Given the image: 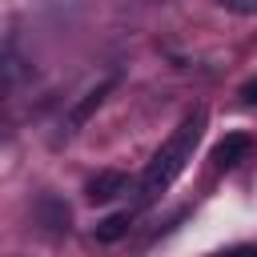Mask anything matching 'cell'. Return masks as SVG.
Wrapping results in <instances>:
<instances>
[{
    "label": "cell",
    "instance_id": "3957f363",
    "mask_svg": "<svg viewBox=\"0 0 257 257\" xmlns=\"http://www.w3.org/2000/svg\"><path fill=\"white\" fill-rule=\"evenodd\" d=\"M108 92H112V80H100V84H92V88H88V92H84V96H80V100L68 108V128H80V124H84V120H88V116L100 108V100H104Z\"/></svg>",
    "mask_w": 257,
    "mask_h": 257
},
{
    "label": "cell",
    "instance_id": "6da1fadb",
    "mask_svg": "<svg viewBox=\"0 0 257 257\" xmlns=\"http://www.w3.org/2000/svg\"><path fill=\"white\" fill-rule=\"evenodd\" d=\"M201 133H205V108L189 112V116L177 124V133L157 149V157L149 161V169H145V177H141V201L161 197V193L185 173V165L193 161V149H197Z\"/></svg>",
    "mask_w": 257,
    "mask_h": 257
},
{
    "label": "cell",
    "instance_id": "8992f818",
    "mask_svg": "<svg viewBox=\"0 0 257 257\" xmlns=\"http://www.w3.org/2000/svg\"><path fill=\"white\" fill-rule=\"evenodd\" d=\"M40 217H44V225H48V229H56V233H60V229H68V205H64V201H56V197H44V201H40Z\"/></svg>",
    "mask_w": 257,
    "mask_h": 257
},
{
    "label": "cell",
    "instance_id": "7a4b0ae2",
    "mask_svg": "<svg viewBox=\"0 0 257 257\" xmlns=\"http://www.w3.org/2000/svg\"><path fill=\"white\" fill-rule=\"evenodd\" d=\"M249 149H253L249 133H229V137L217 141V149H213V165H217V169H233V165H241V161L249 157Z\"/></svg>",
    "mask_w": 257,
    "mask_h": 257
},
{
    "label": "cell",
    "instance_id": "52a82bcc",
    "mask_svg": "<svg viewBox=\"0 0 257 257\" xmlns=\"http://www.w3.org/2000/svg\"><path fill=\"white\" fill-rule=\"evenodd\" d=\"M225 12H237V16H253L257 12V0H217Z\"/></svg>",
    "mask_w": 257,
    "mask_h": 257
},
{
    "label": "cell",
    "instance_id": "ba28073f",
    "mask_svg": "<svg viewBox=\"0 0 257 257\" xmlns=\"http://www.w3.org/2000/svg\"><path fill=\"white\" fill-rule=\"evenodd\" d=\"M225 257H257V245H237V249H229Z\"/></svg>",
    "mask_w": 257,
    "mask_h": 257
},
{
    "label": "cell",
    "instance_id": "277c9868",
    "mask_svg": "<svg viewBox=\"0 0 257 257\" xmlns=\"http://www.w3.org/2000/svg\"><path fill=\"white\" fill-rule=\"evenodd\" d=\"M124 173H116V169H104V173H96L92 181H88V201L96 205V201H112V197H120L124 193Z\"/></svg>",
    "mask_w": 257,
    "mask_h": 257
},
{
    "label": "cell",
    "instance_id": "5b68a950",
    "mask_svg": "<svg viewBox=\"0 0 257 257\" xmlns=\"http://www.w3.org/2000/svg\"><path fill=\"white\" fill-rule=\"evenodd\" d=\"M128 225H133V217H128V213H112V217L96 221L92 237H96V241H104V245H112V241H120V237L128 233Z\"/></svg>",
    "mask_w": 257,
    "mask_h": 257
},
{
    "label": "cell",
    "instance_id": "9c48e42d",
    "mask_svg": "<svg viewBox=\"0 0 257 257\" xmlns=\"http://www.w3.org/2000/svg\"><path fill=\"white\" fill-rule=\"evenodd\" d=\"M241 96H245V100H249V104H257V80H249V84H245V88H241Z\"/></svg>",
    "mask_w": 257,
    "mask_h": 257
}]
</instances>
